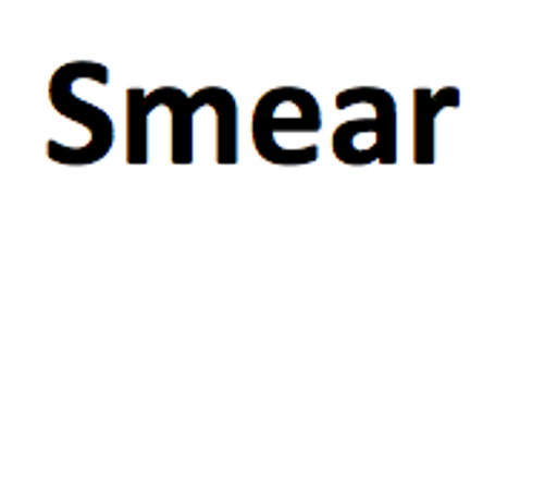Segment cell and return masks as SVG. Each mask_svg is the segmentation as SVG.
Returning <instances> with one entry per match:
<instances>
[{
	"mask_svg": "<svg viewBox=\"0 0 557 486\" xmlns=\"http://www.w3.org/2000/svg\"><path fill=\"white\" fill-rule=\"evenodd\" d=\"M81 70H84V61H78V64L61 66V70L55 72L52 84H49V101H52V107H55V110L61 112L64 119L78 121V124H84V127L89 130V147H92V159L98 161L101 156H107V150H110L112 121L107 119L104 110H98V107H92L89 101H84V98L75 96L72 84H75V78H78Z\"/></svg>",
	"mask_w": 557,
	"mask_h": 486,
	"instance_id": "cell-3",
	"label": "cell"
},
{
	"mask_svg": "<svg viewBox=\"0 0 557 486\" xmlns=\"http://www.w3.org/2000/svg\"><path fill=\"white\" fill-rule=\"evenodd\" d=\"M319 116H322L319 105L305 89L278 87L264 93L253 112L256 150L262 153L271 165H296L285 138L290 133H305V136L317 133L319 124H322Z\"/></svg>",
	"mask_w": 557,
	"mask_h": 486,
	"instance_id": "cell-1",
	"label": "cell"
},
{
	"mask_svg": "<svg viewBox=\"0 0 557 486\" xmlns=\"http://www.w3.org/2000/svg\"><path fill=\"white\" fill-rule=\"evenodd\" d=\"M434 98L429 89H420L414 98V159L417 165H429L434 159Z\"/></svg>",
	"mask_w": 557,
	"mask_h": 486,
	"instance_id": "cell-4",
	"label": "cell"
},
{
	"mask_svg": "<svg viewBox=\"0 0 557 486\" xmlns=\"http://www.w3.org/2000/svg\"><path fill=\"white\" fill-rule=\"evenodd\" d=\"M394 98L380 93L376 116L368 121H348L334 133L336 159L348 165H368V161L383 159L394 165Z\"/></svg>",
	"mask_w": 557,
	"mask_h": 486,
	"instance_id": "cell-2",
	"label": "cell"
}]
</instances>
